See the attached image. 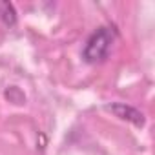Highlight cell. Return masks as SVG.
<instances>
[{
	"instance_id": "obj_2",
	"label": "cell",
	"mask_w": 155,
	"mask_h": 155,
	"mask_svg": "<svg viewBox=\"0 0 155 155\" xmlns=\"http://www.w3.org/2000/svg\"><path fill=\"white\" fill-rule=\"evenodd\" d=\"M108 110H110L111 113H115L119 119H122V120H128V122L135 124L137 128L144 126V115H142L139 110H135V108H131V106H128V104L115 102V104H110V106H108Z\"/></svg>"
},
{
	"instance_id": "obj_1",
	"label": "cell",
	"mask_w": 155,
	"mask_h": 155,
	"mask_svg": "<svg viewBox=\"0 0 155 155\" xmlns=\"http://www.w3.org/2000/svg\"><path fill=\"white\" fill-rule=\"evenodd\" d=\"M115 38H117V29L113 26L99 28L86 42V48H84V53H82L86 62H101V60H104L108 57Z\"/></svg>"
},
{
	"instance_id": "obj_3",
	"label": "cell",
	"mask_w": 155,
	"mask_h": 155,
	"mask_svg": "<svg viewBox=\"0 0 155 155\" xmlns=\"http://www.w3.org/2000/svg\"><path fill=\"white\" fill-rule=\"evenodd\" d=\"M0 18L6 26H15L17 24V11L13 4L9 2H0Z\"/></svg>"
}]
</instances>
